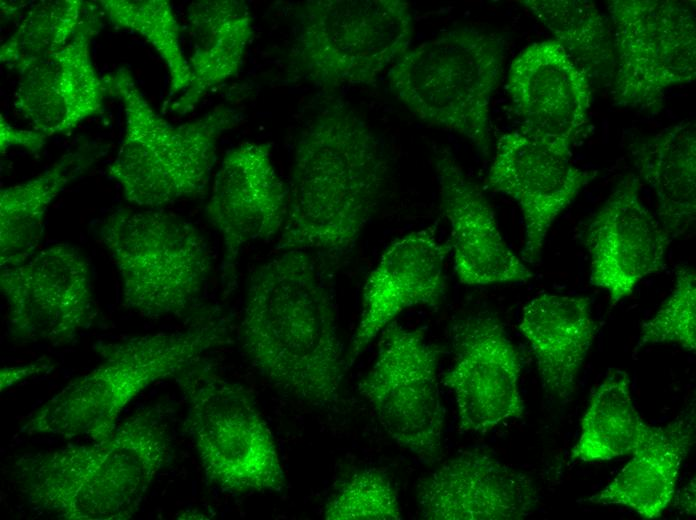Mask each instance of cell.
Wrapping results in <instances>:
<instances>
[{
	"instance_id": "1f68e13d",
	"label": "cell",
	"mask_w": 696,
	"mask_h": 520,
	"mask_svg": "<svg viewBox=\"0 0 696 520\" xmlns=\"http://www.w3.org/2000/svg\"><path fill=\"white\" fill-rule=\"evenodd\" d=\"M666 343L688 351L696 349V273L687 266L676 271L669 296L654 316L642 324L637 349Z\"/></svg>"
},
{
	"instance_id": "4316f807",
	"label": "cell",
	"mask_w": 696,
	"mask_h": 520,
	"mask_svg": "<svg viewBox=\"0 0 696 520\" xmlns=\"http://www.w3.org/2000/svg\"><path fill=\"white\" fill-rule=\"evenodd\" d=\"M652 430L634 406L628 374L612 370L591 395L571 458L592 462L629 456Z\"/></svg>"
},
{
	"instance_id": "f546056e",
	"label": "cell",
	"mask_w": 696,
	"mask_h": 520,
	"mask_svg": "<svg viewBox=\"0 0 696 520\" xmlns=\"http://www.w3.org/2000/svg\"><path fill=\"white\" fill-rule=\"evenodd\" d=\"M100 7L110 21L145 38L157 51L168 70L169 94L183 92L191 80L189 62L180 45V26L166 0H101Z\"/></svg>"
},
{
	"instance_id": "ba28073f",
	"label": "cell",
	"mask_w": 696,
	"mask_h": 520,
	"mask_svg": "<svg viewBox=\"0 0 696 520\" xmlns=\"http://www.w3.org/2000/svg\"><path fill=\"white\" fill-rule=\"evenodd\" d=\"M413 21L402 0H313L296 13L290 69L324 89L363 85L408 50Z\"/></svg>"
},
{
	"instance_id": "277c9868",
	"label": "cell",
	"mask_w": 696,
	"mask_h": 520,
	"mask_svg": "<svg viewBox=\"0 0 696 520\" xmlns=\"http://www.w3.org/2000/svg\"><path fill=\"white\" fill-rule=\"evenodd\" d=\"M228 331L225 320L209 318L181 331L98 344L100 364L36 409L22 431L100 439L116 428L124 408L141 391L198 363L206 352L228 342Z\"/></svg>"
},
{
	"instance_id": "7c38bea8",
	"label": "cell",
	"mask_w": 696,
	"mask_h": 520,
	"mask_svg": "<svg viewBox=\"0 0 696 520\" xmlns=\"http://www.w3.org/2000/svg\"><path fill=\"white\" fill-rule=\"evenodd\" d=\"M90 265L70 244H55L26 262L1 268L0 288L12 332L61 346L88 329L97 315Z\"/></svg>"
},
{
	"instance_id": "ffe728a7",
	"label": "cell",
	"mask_w": 696,
	"mask_h": 520,
	"mask_svg": "<svg viewBox=\"0 0 696 520\" xmlns=\"http://www.w3.org/2000/svg\"><path fill=\"white\" fill-rule=\"evenodd\" d=\"M508 90L522 127L571 148L587 122L590 83L557 42L521 51L510 65Z\"/></svg>"
},
{
	"instance_id": "e575fe53",
	"label": "cell",
	"mask_w": 696,
	"mask_h": 520,
	"mask_svg": "<svg viewBox=\"0 0 696 520\" xmlns=\"http://www.w3.org/2000/svg\"><path fill=\"white\" fill-rule=\"evenodd\" d=\"M681 509L684 510L686 514H695V480L691 481L683 490L682 497L680 498Z\"/></svg>"
},
{
	"instance_id": "9c48e42d",
	"label": "cell",
	"mask_w": 696,
	"mask_h": 520,
	"mask_svg": "<svg viewBox=\"0 0 696 520\" xmlns=\"http://www.w3.org/2000/svg\"><path fill=\"white\" fill-rule=\"evenodd\" d=\"M199 362L178 375L187 400L185 428L206 478L234 494L284 489L272 433L247 391Z\"/></svg>"
},
{
	"instance_id": "d6a6232c",
	"label": "cell",
	"mask_w": 696,
	"mask_h": 520,
	"mask_svg": "<svg viewBox=\"0 0 696 520\" xmlns=\"http://www.w3.org/2000/svg\"><path fill=\"white\" fill-rule=\"evenodd\" d=\"M48 136L36 130H21L9 125L3 116L0 117V150L4 153L9 147H22L30 153L39 152L46 143Z\"/></svg>"
},
{
	"instance_id": "e0dca14e",
	"label": "cell",
	"mask_w": 696,
	"mask_h": 520,
	"mask_svg": "<svg viewBox=\"0 0 696 520\" xmlns=\"http://www.w3.org/2000/svg\"><path fill=\"white\" fill-rule=\"evenodd\" d=\"M449 252L450 244L439 241L435 226L410 232L388 246L366 279L360 318L345 354L347 368L402 311L440 305Z\"/></svg>"
},
{
	"instance_id": "7a4b0ae2",
	"label": "cell",
	"mask_w": 696,
	"mask_h": 520,
	"mask_svg": "<svg viewBox=\"0 0 696 520\" xmlns=\"http://www.w3.org/2000/svg\"><path fill=\"white\" fill-rule=\"evenodd\" d=\"M386 177L384 149L370 126L343 102L326 106L297 138L277 249L345 257L373 217Z\"/></svg>"
},
{
	"instance_id": "9a60e30c",
	"label": "cell",
	"mask_w": 696,
	"mask_h": 520,
	"mask_svg": "<svg viewBox=\"0 0 696 520\" xmlns=\"http://www.w3.org/2000/svg\"><path fill=\"white\" fill-rule=\"evenodd\" d=\"M287 207V185L276 172L268 145L244 143L227 152L205 208L222 237L225 293L236 285L242 251L252 242L268 241L281 233Z\"/></svg>"
},
{
	"instance_id": "8fae6325",
	"label": "cell",
	"mask_w": 696,
	"mask_h": 520,
	"mask_svg": "<svg viewBox=\"0 0 696 520\" xmlns=\"http://www.w3.org/2000/svg\"><path fill=\"white\" fill-rule=\"evenodd\" d=\"M439 355L422 331L393 321L382 331L376 359L358 384L386 433L425 463L437 461L442 451Z\"/></svg>"
},
{
	"instance_id": "d4e9b609",
	"label": "cell",
	"mask_w": 696,
	"mask_h": 520,
	"mask_svg": "<svg viewBox=\"0 0 696 520\" xmlns=\"http://www.w3.org/2000/svg\"><path fill=\"white\" fill-rule=\"evenodd\" d=\"M105 150L97 144L83 143L42 173L1 189V268L18 266L35 254L49 206L71 182L88 172Z\"/></svg>"
},
{
	"instance_id": "44dd1931",
	"label": "cell",
	"mask_w": 696,
	"mask_h": 520,
	"mask_svg": "<svg viewBox=\"0 0 696 520\" xmlns=\"http://www.w3.org/2000/svg\"><path fill=\"white\" fill-rule=\"evenodd\" d=\"M435 170L459 281L476 286L532 279V271L502 237L488 201L448 152L437 157Z\"/></svg>"
},
{
	"instance_id": "cb8c5ba5",
	"label": "cell",
	"mask_w": 696,
	"mask_h": 520,
	"mask_svg": "<svg viewBox=\"0 0 696 520\" xmlns=\"http://www.w3.org/2000/svg\"><path fill=\"white\" fill-rule=\"evenodd\" d=\"M693 437L694 418L683 417L653 427L616 477L587 501L623 505L646 519L660 517L673 500L679 470Z\"/></svg>"
},
{
	"instance_id": "7402d4cb",
	"label": "cell",
	"mask_w": 696,
	"mask_h": 520,
	"mask_svg": "<svg viewBox=\"0 0 696 520\" xmlns=\"http://www.w3.org/2000/svg\"><path fill=\"white\" fill-rule=\"evenodd\" d=\"M519 329L530 344L545 393L569 401L596 332L589 298L540 293L523 307Z\"/></svg>"
},
{
	"instance_id": "f1b7e54d",
	"label": "cell",
	"mask_w": 696,
	"mask_h": 520,
	"mask_svg": "<svg viewBox=\"0 0 696 520\" xmlns=\"http://www.w3.org/2000/svg\"><path fill=\"white\" fill-rule=\"evenodd\" d=\"M84 7L82 0L41 1L34 4L2 44L1 62L21 73L33 63L61 50L76 32Z\"/></svg>"
},
{
	"instance_id": "4fadbf2b",
	"label": "cell",
	"mask_w": 696,
	"mask_h": 520,
	"mask_svg": "<svg viewBox=\"0 0 696 520\" xmlns=\"http://www.w3.org/2000/svg\"><path fill=\"white\" fill-rule=\"evenodd\" d=\"M594 176L572 163L569 147L524 127L499 138L488 182L522 212L525 263L540 261L552 224Z\"/></svg>"
},
{
	"instance_id": "d6986e66",
	"label": "cell",
	"mask_w": 696,
	"mask_h": 520,
	"mask_svg": "<svg viewBox=\"0 0 696 520\" xmlns=\"http://www.w3.org/2000/svg\"><path fill=\"white\" fill-rule=\"evenodd\" d=\"M94 12L82 15L65 47L19 73L14 106L34 130L48 137L73 130L98 113L107 97L90 54L99 29Z\"/></svg>"
},
{
	"instance_id": "5b68a950",
	"label": "cell",
	"mask_w": 696,
	"mask_h": 520,
	"mask_svg": "<svg viewBox=\"0 0 696 520\" xmlns=\"http://www.w3.org/2000/svg\"><path fill=\"white\" fill-rule=\"evenodd\" d=\"M102 81L106 96L118 99L124 110L125 133L108 174L125 199L157 209L201 194L210 181L220 137L243 114L220 105L173 125L149 105L126 67L102 76Z\"/></svg>"
},
{
	"instance_id": "ac0fdd59",
	"label": "cell",
	"mask_w": 696,
	"mask_h": 520,
	"mask_svg": "<svg viewBox=\"0 0 696 520\" xmlns=\"http://www.w3.org/2000/svg\"><path fill=\"white\" fill-rule=\"evenodd\" d=\"M417 505L427 520H520L538 496L524 473L481 450H465L420 480Z\"/></svg>"
},
{
	"instance_id": "8992f818",
	"label": "cell",
	"mask_w": 696,
	"mask_h": 520,
	"mask_svg": "<svg viewBox=\"0 0 696 520\" xmlns=\"http://www.w3.org/2000/svg\"><path fill=\"white\" fill-rule=\"evenodd\" d=\"M504 43L475 28L447 31L408 49L390 67L398 99L421 120L490 152V102L500 82Z\"/></svg>"
},
{
	"instance_id": "52a82bcc",
	"label": "cell",
	"mask_w": 696,
	"mask_h": 520,
	"mask_svg": "<svg viewBox=\"0 0 696 520\" xmlns=\"http://www.w3.org/2000/svg\"><path fill=\"white\" fill-rule=\"evenodd\" d=\"M98 236L127 308L152 319L179 316L203 295L211 256L189 221L158 209L120 208L102 220Z\"/></svg>"
},
{
	"instance_id": "836d02e7",
	"label": "cell",
	"mask_w": 696,
	"mask_h": 520,
	"mask_svg": "<svg viewBox=\"0 0 696 520\" xmlns=\"http://www.w3.org/2000/svg\"><path fill=\"white\" fill-rule=\"evenodd\" d=\"M47 368L46 364H31L16 368H4L1 371V388H6L16 380H21L31 374L41 372Z\"/></svg>"
},
{
	"instance_id": "83f0119b",
	"label": "cell",
	"mask_w": 696,
	"mask_h": 520,
	"mask_svg": "<svg viewBox=\"0 0 696 520\" xmlns=\"http://www.w3.org/2000/svg\"><path fill=\"white\" fill-rule=\"evenodd\" d=\"M555 37L589 79L613 80L614 44L609 26L594 3L585 0L521 2Z\"/></svg>"
},
{
	"instance_id": "603a6c76",
	"label": "cell",
	"mask_w": 696,
	"mask_h": 520,
	"mask_svg": "<svg viewBox=\"0 0 696 520\" xmlns=\"http://www.w3.org/2000/svg\"><path fill=\"white\" fill-rule=\"evenodd\" d=\"M191 80L169 111L185 115L215 87L240 70L253 35V18L244 1L203 0L187 10Z\"/></svg>"
},
{
	"instance_id": "5bb4252c",
	"label": "cell",
	"mask_w": 696,
	"mask_h": 520,
	"mask_svg": "<svg viewBox=\"0 0 696 520\" xmlns=\"http://www.w3.org/2000/svg\"><path fill=\"white\" fill-rule=\"evenodd\" d=\"M451 338L454 362L442 381L454 395L459 429L483 434L522 418V363L502 323L488 312L471 314L453 324Z\"/></svg>"
},
{
	"instance_id": "4dcf8cb0",
	"label": "cell",
	"mask_w": 696,
	"mask_h": 520,
	"mask_svg": "<svg viewBox=\"0 0 696 520\" xmlns=\"http://www.w3.org/2000/svg\"><path fill=\"white\" fill-rule=\"evenodd\" d=\"M327 520H400L401 506L389 477L376 468L353 472L328 499Z\"/></svg>"
},
{
	"instance_id": "3957f363",
	"label": "cell",
	"mask_w": 696,
	"mask_h": 520,
	"mask_svg": "<svg viewBox=\"0 0 696 520\" xmlns=\"http://www.w3.org/2000/svg\"><path fill=\"white\" fill-rule=\"evenodd\" d=\"M169 453L166 428L148 410L93 443L24 455L13 473L34 508L61 519L124 520L139 510Z\"/></svg>"
},
{
	"instance_id": "2e32d148",
	"label": "cell",
	"mask_w": 696,
	"mask_h": 520,
	"mask_svg": "<svg viewBox=\"0 0 696 520\" xmlns=\"http://www.w3.org/2000/svg\"><path fill=\"white\" fill-rule=\"evenodd\" d=\"M639 179L625 176L590 219L585 231L593 286L613 305L629 296L645 277L665 266L670 236L643 204Z\"/></svg>"
},
{
	"instance_id": "6da1fadb",
	"label": "cell",
	"mask_w": 696,
	"mask_h": 520,
	"mask_svg": "<svg viewBox=\"0 0 696 520\" xmlns=\"http://www.w3.org/2000/svg\"><path fill=\"white\" fill-rule=\"evenodd\" d=\"M239 338L273 385L315 406L337 401L345 355L330 291L309 252L284 251L254 270Z\"/></svg>"
},
{
	"instance_id": "30bf717a",
	"label": "cell",
	"mask_w": 696,
	"mask_h": 520,
	"mask_svg": "<svg viewBox=\"0 0 696 520\" xmlns=\"http://www.w3.org/2000/svg\"><path fill=\"white\" fill-rule=\"evenodd\" d=\"M612 96L628 108L659 107L667 89L696 77L694 13L676 1L614 0Z\"/></svg>"
},
{
	"instance_id": "484cf974",
	"label": "cell",
	"mask_w": 696,
	"mask_h": 520,
	"mask_svg": "<svg viewBox=\"0 0 696 520\" xmlns=\"http://www.w3.org/2000/svg\"><path fill=\"white\" fill-rule=\"evenodd\" d=\"M638 179L652 189L658 220L671 239L685 234L696 218L695 124L682 121L636 145Z\"/></svg>"
}]
</instances>
